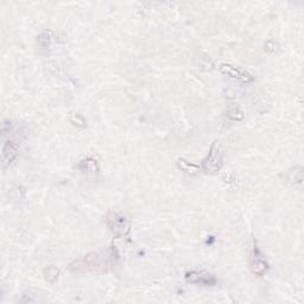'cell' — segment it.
<instances>
[{"mask_svg": "<svg viewBox=\"0 0 304 304\" xmlns=\"http://www.w3.org/2000/svg\"><path fill=\"white\" fill-rule=\"evenodd\" d=\"M177 167H178L179 170H182L183 173H185L187 175L194 176L200 171V167L196 164H193V163L188 162V160L178 158L177 159Z\"/></svg>", "mask_w": 304, "mask_h": 304, "instance_id": "cell-8", "label": "cell"}, {"mask_svg": "<svg viewBox=\"0 0 304 304\" xmlns=\"http://www.w3.org/2000/svg\"><path fill=\"white\" fill-rule=\"evenodd\" d=\"M220 72L224 75L228 76V77L234 78V80L239 81V82H241V83H245V84L252 83L253 80H254V77H253L249 72H246V70L240 68V67L232 66V64H221Z\"/></svg>", "mask_w": 304, "mask_h": 304, "instance_id": "cell-4", "label": "cell"}, {"mask_svg": "<svg viewBox=\"0 0 304 304\" xmlns=\"http://www.w3.org/2000/svg\"><path fill=\"white\" fill-rule=\"evenodd\" d=\"M106 224L112 234L117 239L125 238L131 230L129 220L124 214L120 213H109L106 218Z\"/></svg>", "mask_w": 304, "mask_h": 304, "instance_id": "cell-3", "label": "cell"}, {"mask_svg": "<svg viewBox=\"0 0 304 304\" xmlns=\"http://www.w3.org/2000/svg\"><path fill=\"white\" fill-rule=\"evenodd\" d=\"M70 122H72V124H74V125L78 126V127H81V128L86 127V122H84L83 118L78 114H73L72 118H70Z\"/></svg>", "mask_w": 304, "mask_h": 304, "instance_id": "cell-14", "label": "cell"}, {"mask_svg": "<svg viewBox=\"0 0 304 304\" xmlns=\"http://www.w3.org/2000/svg\"><path fill=\"white\" fill-rule=\"evenodd\" d=\"M19 148L17 143L13 140H7L2 146V153H1V167L4 170L10 168V165L15 162L17 156H18Z\"/></svg>", "mask_w": 304, "mask_h": 304, "instance_id": "cell-6", "label": "cell"}, {"mask_svg": "<svg viewBox=\"0 0 304 304\" xmlns=\"http://www.w3.org/2000/svg\"><path fill=\"white\" fill-rule=\"evenodd\" d=\"M52 38L53 37H52L51 31H49V30L43 31V32H42L41 35L37 37V44L42 48H48V47H50V44H51Z\"/></svg>", "mask_w": 304, "mask_h": 304, "instance_id": "cell-10", "label": "cell"}, {"mask_svg": "<svg viewBox=\"0 0 304 304\" xmlns=\"http://www.w3.org/2000/svg\"><path fill=\"white\" fill-rule=\"evenodd\" d=\"M44 276H46V279L49 283L53 284L56 280L58 279V276H60V270L56 266H49L48 269L44 270Z\"/></svg>", "mask_w": 304, "mask_h": 304, "instance_id": "cell-12", "label": "cell"}, {"mask_svg": "<svg viewBox=\"0 0 304 304\" xmlns=\"http://www.w3.org/2000/svg\"><path fill=\"white\" fill-rule=\"evenodd\" d=\"M115 253L113 250L93 252L76 259L69 265L72 272H106L111 270L115 264Z\"/></svg>", "mask_w": 304, "mask_h": 304, "instance_id": "cell-1", "label": "cell"}, {"mask_svg": "<svg viewBox=\"0 0 304 304\" xmlns=\"http://www.w3.org/2000/svg\"><path fill=\"white\" fill-rule=\"evenodd\" d=\"M185 280L193 284H201L205 286H214L216 284L215 276L205 271H190L185 274Z\"/></svg>", "mask_w": 304, "mask_h": 304, "instance_id": "cell-5", "label": "cell"}, {"mask_svg": "<svg viewBox=\"0 0 304 304\" xmlns=\"http://www.w3.org/2000/svg\"><path fill=\"white\" fill-rule=\"evenodd\" d=\"M303 169L302 167H296L295 169H292L291 171H289V175H288V179L291 183H301L303 179Z\"/></svg>", "mask_w": 304, "mask_h": 304, "instance_id": "cell-13", "label": "cell"}, {"mask_svg": "<svg viewBox=\"0 0 304 304\" xmlns=\"http://www.w3.org/2000/svg\"><path fill=\"white\" fill-rule=\"evenodd\" d=\"M227 118L229 120H233V122H241L244 119V113L239 107L233 106L230 107L229 109L227 111Z\"/></svg>", "mask_w": 304, "mask_h": 304, "instance_id": "cell-11", "label": "cell"}, {"mask_svg": "<svg viewBox=\"0 0 304 304\" xmlns=\"http://www.w3.org/2000/svg\"><path fill=\"white\" fill-rule=\"evenodd\" d=\"M78 168L84 173H98L99 171V165H98L97 159L92 158V157L81 160Z\"/></svg>", "mask_w": 304, "mask_h": 304, "instance_id": "cell-9", "label": "cell"}, {"mask_svg": "<svg viewBox=\"0 0 304 304\" xmlns=\"http://www.w3.org/2000/svg\"><path fill=\"white\" fill-rule=\"evenodd\" d=\"M269 269V264L265 259L263 258L261 253L257 249V246L253 247L251 254V270L254 275L263 276Z\"/></svg>", "mask_w": 304, "mask_h": 304, "instance_id": "cell-7", "label": "cell"}, {"mask_svg": "<svg viewBox=\"0 0 304 304\" xmlns=\"http://www.w3.org/2000/svg\"><path fill=\"white\" fill-rule=\"evenodd\" d=\"M222 165H224V151L220 142L216 140L210 146L209 153L202 162L201 169L205 174H215L220 170Z\"/></svg>", "mask_w": 304, "mask_h": 304, "instance_id": "cell-2", "label": "cell"}]
</instances>
